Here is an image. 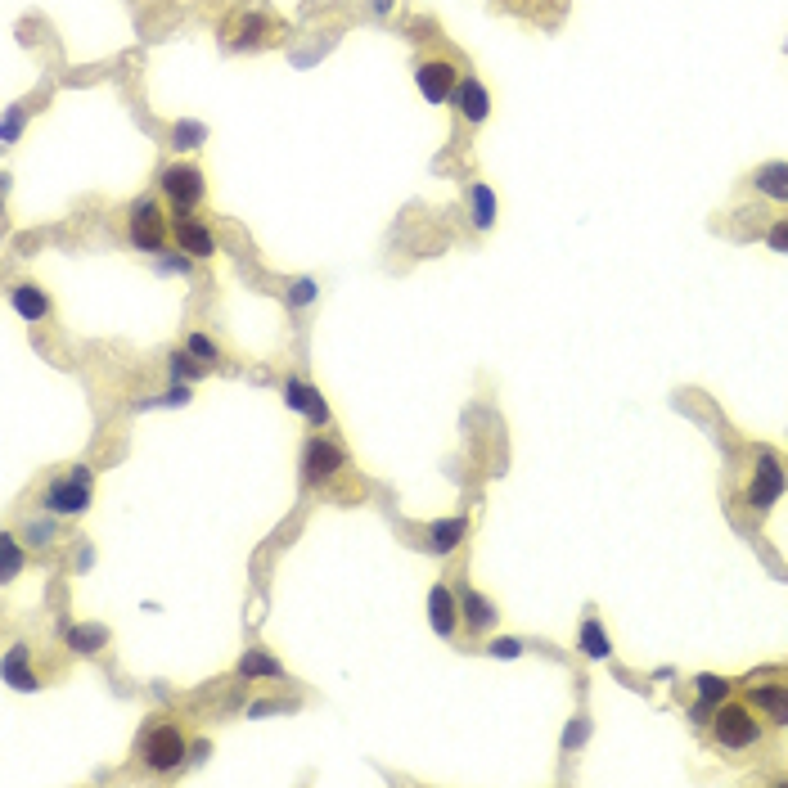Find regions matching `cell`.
Returning <instances> with one entry per match:
<instances>
[{
  "label": "cell",
  "instance_id": "obj_1",
  "mask_svg": "<svg viewBox=\"0 0 788 788\" xmlns=\"http://www.w3.org/2000/svg\"><path fill=\"white\" fill-rule=\"evenodd\" d=\"M766 716L757 712L752 703H725L712 721V739L721 743L725 752H748L766 743Z\"/></svg>",
  "mask_w": 788,
  "mask_h": 788
},
{
  "label": "cell",
  "instance_id": "obj_2",
  "mask_svg": "<svg viewBox=\"0 0 788 788\" xmlns=\"http://www.w3.org/2000/svg\"><path fill=\"white\" fill-rule=\"evenodd\" d=\"M91 491H95V478L86 464H77V469L59 473L55 482L46 487V509L59 518H77L86 505H91Z\"/></svg>",
  "mask_w": 788,
  "mask_h": 788
},
{
  "label": "cell",
  "instance_id": "obj_3",
  "mask_svg": "<svg viewBox=\"0 0 788 788\" xmlns=\"http://www.w3.org/2000/svg\"><path fill=\"white\" fill-rule=\"evenodd\" d=\"M127 239L140 248V253H158V248L167 244V217L158 212L154 199L131 203V212H127Z\"/></svg>",
  "mask_w": 788,
  "mask_h": 788
},
{
  "label": "cell",
  "instance_id": "obj_4",
  "mask_svg": "<svg viewBox=\"0 0 788 788\" xmlns=\"http://www.w3.org/2000/svg\"><path fill=\"white\" fill-rule=\"evenodd\" d=\"M185 761V734L176 725H154L145 734V766L149 770H176Z\"/></svg>",
  "mask_w": 788,
  "mask_h": 788
},
{
  "label": "cell",
  "instance_id": "obj_5",
  "mask_svg": "<svg viewBox=\"0 0 788 788\" xmlns=\"http://www.w3.org/2000/svg\"><path fill=\"white\" fill-rule=\"evenodd\" d=\"M158 185H163L167 203H172L176 212H190L203 203V172L199 167H167L163 176H158Z\"/></svg>",
  "mask_w": 788,
  "mask_h": 788
},
{
  "label": "cell",
  "instance_id": "obj_6",
  "mask_svg": "<svg viewBox=\"0 0 788 788\" xmlns=\"http://www.w3.org/2000/svg\"><path fill=\"white\" fill-rule=\"evenodd\" d=\"M338 469H343V451H338L329 437H311L307 451H302V482H307V487H320V482H329Z\"/></svg>",
  "mask_w": 788,
  "mask_h": 788
},
{
  "label": "cell",
  "instance_id": "obj_7",
  "mask_svg": "<svg viewBox=\"0 0 788 788\" xmlns=\"http://www.w3.org/2000/svg\"><path fill=\"white\" fill-rule=\"evenodd\" d=\"M415 82H419V91H424L428 104H446V100H455V91H460V68L446 64V59H428V64H419Z\"/></svg>",
  "mask_w": 788,
  "mask_h": 788
},
{
  "label": "cell",
  "instance_id": "obj_8",
  "mask_svg": "<svg viewBox=\"0 0 788 788\" xmlns=\"http://www.w3.org/2000/svg\"><path fill=\"white\" fill-rule=\"evenodd\" d=\"M748 703L766 716L770 725H788V680H766L748 689Z\"/></svg>",
  "mask_w": 788,
  "mask_h": 788
},
{
  "label": "cell",
  "instance_id": "obj_9",
  "mask_svg": "<svg viewBox=\"0 0 788 788\" xmlns=\"http://www.w3.org/2000/svg\"><path fill=\"white\" fill-rule=\"evenodd\" d=\"M784 491V469H779L770 455H761V464L752 469V487H748V500L757 509H770L775 505V496Z\"/></svg>",
  "mask_w": 788,
  "mask_h": 788
},
{
  "label": "cell",
  "instance_id": "obj_10",
  "mask_svg": "<svg viewBox=\"0 0 788 788\" xmlns=\"http://www.w3.org/2000/svg\"><path fill=\"white\" fill-rule=\"evenodd\" d=\"M172 230H176V244H181V253H190V257H212V253H217V239H212V230L203 226V221L176 212V226Z\"/></svg>",
  "mask_w": 788,
  "mask_h": 788
},
{
  "label": "cell",
  "instance_id": "obj_11",
  "mask_svg": "<svg viewBox=\"0 0 788 788\" xmlns=\"http://www.w3.org/2000/svg\"><path fill=\"white\" fill-rule=\"evenodd\" d=\"M284 392H289V406L298 410V415H307L311 424H325V419H329V410H325V401H320L316 388H307V383L289 379V383H284Z\"/></svg>",
  "mask_w": 788,
  "mask_h": 788
},
{
  "label": "cell",
  "instance_id": "obj_12",
  "mask_svg": "<svg viewBox=\"0 0 788 788\" xmlns=\"http://www.w3.org/2000/svg\"><path fill=\"white\" fill-rule=\"evenodd\" d=\"M266 32H271V23L257 19V14H248V10H239L235 19L226 23V41H230V46H257Z\"/></svg>",
  "mask_w": 788,
  "mask_h": 788
},
{
  "label": "cell",
  "instance_id": "obj_13",
  "mask_svg": "<svg viewBox=\"0 0 788 788\" xmlns=\"http://www.w3.org/2000/svg\"><path fill=\"white\" fill-rule=\"evenodd\" d=\"M428 613H433V631L437 635H451L455 631V595L446 586H433V595H428Z\"/></svg>",
  "mask_w": 788,
  "mask_h": 788
},
{
  "label": "cell",
  "instance_id": "obj_14",
  "mask_svg": "<svg viewBox=\"0 0 788 788\" xmlns=\"http://www.w3.org/2000/svg\"><path fill=\"white\" fill-rule=\"evenodd\" d=\"M455 104L464 109V118H469V122H482V118H487V109H491V95L482 91L473 77H464L460 91H455Z\"/></svg>",
  "mask_w": 788,
  "mask_h": 788
},
{
  "label": "cell",
  "instance_id": "obj_15",
  "mask_svg": "<svg viewBox=\"0 0 788 788\" xmlns=\"http://www.w3.org/2000/svg\"><path fill=\"white\" fill-rule=\"evenodd\" d=\"M752 185H757L766 199L788 203V163H766L757 176H752Z\"/></svg>",
  "mask_w": 788,
  "mask_h": 788
},
{
  "label": "cell",
  "instance_id": "obj_16",
  "mask_svg": "<svg viewBox=\"0 0 788 788\" xmlns=\"http://www.w3.org/2000/svg\"><path fill=\"white\" fill-rule=\"evenodd\" d=\"M14 311H19L23 320H41L50 311V302H46V293L37 289V284H14Z\"/></svg>",
  "mask_w": 788,
  "mask_h": 788
},
{
  "label": "cell",
  "instance_id": "obj_17",
  "mask_svg": "<svg viewBox=\"0 0 788 788\" xmlns=\"http://www.w3.org/2000/svg\"><path fill=\"white\" fill-rule=\"evenodd\" d=\"M460 608H464V626H469V631H487L491 617H496V608H491L482 595H473V590L460 595Z\"/></svg>",
  "mask_w": 788,
  "mask_h": 788
},
{
  "label": "cell",
  "instance_id": "obj_18",
  "mask_svg": "<svg viewBox=\"0 0 788 788\" xmlns=\"http://www.w3.org/2000/svg\"><path fill=\"white\" fill-rule=\"evenodd\" d=\"M464 518H446V523H433V532H428V541H433V550L437 554H451L455 545L464 541Z\"/></svg>",
  "mask_w": 788,
  "mask_h": 788
},
{
  "label": "cell",
  "instance_id": "obj_19",
  "mask_svg": "<svg viewBox=\"0 0 788 788\" xmlns=\"http://www.w3.org/2000/svg\"><path fill=\"white\" fill-rule=\"evenodd\" d=\"M469 203H473V226L487 230L491 217H496V194L487 185H469Z\"/></svg>",
  "mask_w": 788,
  "mask_h": 788
},
{
  "label": "cell",
  "instance_id": "obj_20",
  "mask_svg": "<svg viewBox=\"0 0 788 788\" xmlns=\"http://www.w3.org/2000/svg\"><path fill=\"white\" fill-rule=\"evenodd\" d=\"M581 649H586L590 658H604V653H608V635H604V626H599L595 617L581 626Z\"/></svg>",
  "mask_w": 788,
  "mask_h": 788
},
{
  "label": "cell",
  "instance_id": "obj_21",
  "mask_svg": "<svg viewBox=\"0 0 788 788\" xmlns=\"http://www.w3.org/2000/svg\"><path fill=\"white\" fill-rule=\"evenodd\" d=\"M239 671L244 676H280V662L275 658H266V653H244V662H239Z\"/></svg>",
  "mask_w": 788,
  "mask_h": 788
},
{
  "label": "cell",
  "instance_id": "obj_22",
  "mask_svg": "<svg viewBox=\"0 0 788 788\" xmlns=\"http://www.w3.org/2000/svg\"><path fill=\"white\" fill-rule=\"evenodd\" d=\"M0 554H5V581H14V577H19V568H23L19 541H14V536H5V541H0Z\"/></svg>",
  "mask_w": 788,
  "mask_h": 788
},
{
  "label": "cell",
  "instance_id": "obj_23",
  "mask_svg": "<svg viewBox=\"0 0 788 788\" xmlns=\"http://www.w3.org/2000/svg\"><path fill=\"white\" fill-rule=\"evenodd\" d=\"M185 347H190V356H194V361H199V365L217 361V343H212V338H203V334H194Z\"/></svg>",
  "mask_w": 788,
  "mask_h": 788
},
{
  "label": "cell",
  "instance_id": "obj_24",
  "mask_svg": "<svg viewBox=\"0 0 788 788\" xmlns=\"http://www.w3.org/2000/svg\"><path fill=\"white\" fill-rule=\"evenodd\" d=\"M766 239H770V248H775V253H788V217L775 221V226L766 230Z\"/></svg>",
  "mask_w": 788,
  "mask_h": 788
},
{
  "label": "cell",
  "instance_id": "obj_25",
  "mask_svg": "<svg viewBox=\"0 0 788 788\" xmlns=\"http://www.w3.org/2000/svg\"><path fill=\"white\" fill-rule=\"evenodd\" d=\"M698 694H703L707 703H712V698H725V694H730V685H725V680H712V676H703V680H698Z\"/></svg>",
  "mask_w": 788,
  "mask_h": 788
},
{
  "label": "cell",
  "instance_id": "obj_26",
  "mask_svg": "<svg viewBox=\"0 0 788 788\" xmlns=\"http://www.w3.org/2000/svg\"><path fill=\"white\" fill-rule=\"evenodd\" d=\"M104 631L100 626H91V631H73V644H82V653H91V644H100Z\"/></svg>",
  "mask_w": 788,
  "mask_h": 788
},
{
  "label": "cell",
  "instance_id": "obj_27",
  "mask_svg": "<svg viewBox=\"0 0 788 788\" xmlns=\"http://www.w3.org/2000/svg\"><path fill=\"white\" fill-rule=\"evenodd\" d=\"M491 653H496V658H500V653H505V658H514V653H518V640H496V644H491Z\"/></svg>",
  "mask_w": 788,
  "mask_h": 788
}]
</instances>
